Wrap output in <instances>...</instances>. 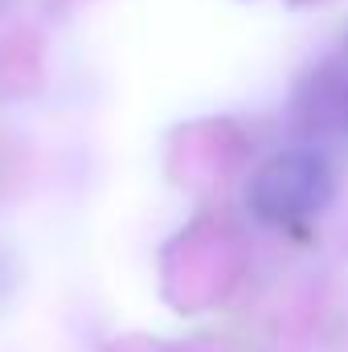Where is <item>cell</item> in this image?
<instances>
[{
	"label": "cell",
	"instance_id": "cell-1",
	"mask_svg": "<svg viewBox=\"0 0 348 352\" xmlns=\"http://www.w3.org/2000/svg\"><path fill=\"white\" fill-rule=\"evenodd\" d=\"M336 197V173L316 148H287L270 156L246 184V205L262 226H299L320 217Z\"/></svg>",
	"mask_w": 348,
	"mask_h": 352
},
{
	"label": "cell",
	"instance_id": "cell-2",
	"mask_svg": "<svg viewBox=\"0 0 348 352\" xmlns=\"http://www.w3.org/2000/svg\"><path fill=\"white\" fill-rule=\"evenodd\" d=\"M312 115L320 123L348 127V33H345V41H340V50L316 74V111Z\"/></svg>",
	"mask_w": 348,
	"mask_h": 352
}]
</instances>
